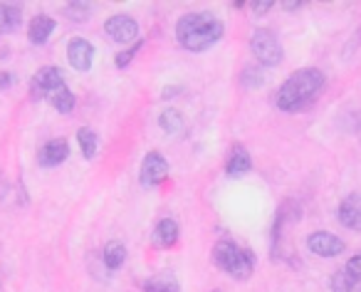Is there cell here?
<instances>
[{"label":"cell","mask_w":361,"mask_h":292,"mask_svg":"<svg viewBox=\"0 0 361 292\" xmlns=\"http://www.w3.org/2000/svg\"><path fill=\"white\" fill-rule=\"evenodd\" d=\"M223 20L213 13H186L176 23V40L183 50L203 52L223 37Z\"/></svg>","instance_id":"cell-1"},{"label":"cell","mask_w":361,"mask_h":292,"mask_svg":"<svg viewBox=\"0 0 361 292\" xmlns=\"http://www.w3.org/2000/svg\"><path fill=\"white\" fill-rule=\"evenodd\" d=\"M324 87V75L314 67L307 70H297L285 80V85L277 92V107L282 111H300L305 109L310 102L317 99V95Z\"/></svg>","instance_id":"cell-2"},{"label":"cell","mask_w":361,"mask_h":292,"mask_svg":"<svg viewBox=\"0 0 361 292\" xmlns=\"http://www.w3.org/2000/svg\"><path fill=\"white\" fill-rule=\"evenodd\" d=\"M213 260L221 270H226L235 280H247L252 275V267H255V257L250 250L235 245L233 241H221L213 248Z\"/></svg>","instance_id":"cell-3"},{"label":"cell","mask_w":361,"mask_h":292,"mask_svg":"<svg viewBox=\"0 0 361 292\" xmlns=\"http://www.w3.org/2000/svg\"><path fill=\"white\" fill-rule=\"evenodd\" d=\"M250 50L255 55V60L265 67H275L282 62V45L277 40V35L267 28H260V30L252 32L250 37Z\"/></svg>","instance_id":"cell-4"},{"label":"cell","mask_w":361,"mask_h":292,"mask_svg":"<svg viewBox=\"0 0 361 292\" xmlns=\"http://www.w3.org/2000/svg\"><path fill=\"white\" fill-rule=\"evenodd\" d=\"M60 87H65L62 72L57 70V67H42V70L30 80V97L32 99H42V97L50 99Z\"/></svg>","instance_id":"cell-5"},{"label":"cell","mask_w":361,"mask_h":292,"mask_svg":"<svg viewBox=\"0 0 361 292\" xmlns=\"http://www.w3.org/2000/svg\"><path fill=\"white\" fill-rule=\"evenodd\" d=\"M104 32H106V37L114 42H131L139 37V23L129 16H111L109 20L104 23Z\"/></svg>","instance_id":"cell-6"},{"label":"cell","mask_w":361,"mask_h":292,"mask_svg":"<svg viewBox=\"0 0 361 292\" xmlns=\"http://www.w3.org/2000/svg\"><path fill=\"white\" fill-rule=\"evenodd\" d=\"M307 248H310L314 255L319 257H336L344 253V241L336 238L334 233H326V231H317L307 238Z\"/></svg>","instance_id":"cell-7"},{"label":"cell","mask_w":361,"mask_h":292,"mask_svg":"<svg viewBox=\"0 0 361 292\" xmlns=\"http://www.w3.org/2000/svg\"><path fill=\"white\" fill-rule=\"evenodd\" d=\"M166 176H169V162H166L159 152L146 154L144 162H141V183L154 188V186H159Z\"/></svg>","instance_id":"cell-8"},{"label":"cell","mask_w":361,"mask_h":292,"mask_svg":"<svg viewBox=\"0 0 361 292\" xmlns=\"http://www.w3.org/2000/svg\"><path fill=\"white\" fill-rule=\"evenodd\" d=\"M67 60L75 70L87 72L94 62V47L85 40V37H72L70 47H67Z\"/></svg>","instance_id":"cell-9"},{"label":"cell","mask_w":361,"mask_h":292,"mask_svg":"<svg viewBox=\"0 0 361 292\" xmlns=\"http://www.w3.org/2000/svg\"><path fill=\"white\" fill-rule=\"evenodd\" d=\"M67 157H70V144H67L65 139H52L40 149L37 164H40L42 169H52V166H60Z\"/></svg>","instance_id":"cell-10"},{"label":"cell","mask_w":361,"mask_h":292,"mask_svg":"<svg viewBox=\"0 0 361 292\" xmlns=\"http://www.w3.org/2000/svg\"><path fill=\"white\" fill-rule=\"evenodd\" d=\"M339 221L349 231H361V193H349L339 203Z\"/></svg>","instance_id":"cell-11"},{"label":"cell","mask_w":361,"mask_h":292,"mask_svg":"<svg viewBox=\"0 0 361 292\" xmlns=\"http://www.w3.org/2000/svg\"><path fill=\"white\" fill-rule=\"evenodd\" d=\"M250 169H252V159H250V154H247V149H245V146H240V144H235V146H233L231 157H228L226 174L235 178V176H245Z\"/></svg>","instance_id":"cell-12"},{"label":"cell","mask_w":361,"mask_h":292,"mask_svg":"<svg viewBox=\"0 0 361 292\" xmlns=\"http://www.w3.org/2000/svg\"><path fill=\"white\" fill-rule=\"evenodd\" d=\"M52 32H55V20L50 16H35L30 23V30H27V37H30L32 45H45Z\"/></svg>","instance_id":"cell-13"},{"label":"cell","mask_w":361,"mask_h":292,"mask_svg":"<svg viewBox=\"0 0 361 292\" xmlns=\"http://www.w3.org/2000/svg\"><path fill=\"white\" fill-rule=\"evenodd\" d=\"M23 25V11L20 6L0 3V35H11Z\"/></svg>","instance_id":"cell-14"},{"label":"cell","mask_w":361,"mask_h":292,"mask_svg":"<svg viewBox=\"0 0 361 292\" xmlns=\"http://www.w3.org/2000/svg\"><path fill=\"white\" fill-rule=\"evenodd\" d=\"M154 241L159 243L161 248L176 245V241H178V223H176L173 218H164V221H159L156 233H154Z\"/></svg>","instance_id":"cell-15"},{"label":"cell","mask_w":361,"mask_h":292,"mask_svg":"<svg viewBox=\"0 0 361 292\" xmlns=\"http://www.w3.org/2000/svg\"><path fill=\"white\" fill-rule=\"evenodd\" d=\"M159 124L166 134H180L186 129V121H183V114L178 109H164L159 116Z\"/></svg>","instance_id":"cell-16"},{"label":"cell","mask_w":361,"mask_h":292,"mask_svg":"<svg viewBox=\"0 0 361 292\" xmlns=\"http://www.w3.org/2000/svg\"><path fill=\"white\" fill-rule=\"evenodd\" d=\"M126 260V248L121 241H111L106 243L104 248V265L109 267V270H119L121 265H124Z\"/></svg>","instance_id":"cell-17"},{"label":"cell","mask_w":361,"mask_h":292,"mask_svg":"<svg viewBox=\"0 0 361 292\" xmlns=\"http://www.w3.org/2000/svg\"><path fill=\"white\" fill-rule=\"evenodd\" d=\"M331 292H361V280L351 277L346 270L331 275Z\"/></svg>","instance_id":"cell-18"},{"label":"cell","mask_w":361,"mask_h":292,"mask_svg":"<svg viewBox=\"0 0 361 292\" xmlns=\"http://www.w3.org/2000/svg\"><path fill=\"white\" fill-rule=\"evenodd\" d=\"M77 141H80V149L85 154V159H94L97 157V146H99V139L92 129H80L77 131Z\"/></svg>","instance_id":"cell-19"},{"label":"cell","mask_w":361,"mask_h":292,"mask_svg":"<svg viewBox=\"0 0 361 292\" xmlns=\"http://www.w3.org/2000/svg\"><path fill=\"white\" fill-rule=\"evenodd\" d=\"M50 102H52V107H55L57 111L67 114V111H72V107H75V95H72V92L67 90V85H65L50 97Z\"/></svg>","instance_id":"cell-20"},{"label":"cell","mask_w":361,"mask_h":292,"mask_svg":"<svg viewBox=\"0 0 361 292\" xmlns=\"http://www.w3.org/2000/svg\"><path fill=\"white\" fill-rule=\"evenodd\" d=\"M144 292H180V287L171 277H151L144 282Z\"/></svg>","instance_id":"cell-21"},{"label":"cell","mask_w":361,"mask_h":292,"mask_svg":"<svg viewBox=\"0 0 361 292\" xmlns=\"http://www.w3.org/2000/svg\"><path fill=\"white\" fill-rule=\"evenodd\" d=\"M262 82H265L262 70H257V67H245V72H243V85L250 87V90H255V87H260Z\"/></svg>","instance_id":"cell-22"},{"label":"cell","mask_w":361,"mask_h":292,"mask_svg":"<svg viewBox=\"0 0 361 292\" xmlns=\"http://www.w3.org/2000/svg\"><path fill=\"white\" fill-rule=\"evenodd\" d=\"M65 13H67V18H70V20L82 23V20H87V18H90V6H87V3H70Z\"/></svg>","instance_id":"cell-23"},{"label":"cell","mask_w":361,"mask_h":292,"mask_svg":"<svg viewBox=\"0 0 361 292\" xmlns=\"http://www.w3.org/2000/svg\"><path fill=\"white\" fill-rule=\"evenodd\" d=\"M141 47H144V40L134 42V47H129L126 52H119V55H116V67H119V70H126V65H129V62L134 60L136 52H139Z\"/></svg>","instance_id":"cell-24"},{"label":"cell","mask_w":361,"mask_h":292,"mask_svg":"<svg viewBox=\"0 0 361 292\" xmlns=\"http://www.w3.org/2000/svg\"><path fill=\"white\" fill-rule=\"evenodd\" d=\"M346 272H349L351 277H356V280H361V253H356L354 257H349V262H346Z\"/></svg>","instance_id":"cell-25"},{"label":"cell","mask_w":361,"mask_h":292,"mask_svg":"<svg viewBox=\"0 0 361 292\" xmlns=\"http://www.w3.org/2000/svg\"><path fill=\"white\" fill-rule=\"evenodd\" d=\"M252 8H255L257 16H262V13H267L272 8V0H262V3L257 0V3H252Z\"/></svg>","instance_id":"cell-26"},{"label":"cell","mask_w":361,"mask_h":292,"mask_svg":"<svg viewBox=\"0 0 361 292\" xmlns=\"http://www.w3.org/2000/svg\"><path fill=\"white\" fill-rule=\"evenodd\" d=\"M11 85H13V77L8 75V72H0V92L8 90Z\"/></svg>","instance_id":"cell-27"},{"label":"cell","mask_w":361,"mask_h":292,"mask_svg":"<svg viewBox=\"0 0 361 292\" xmlns=\"http://www.w3.org/2000/svg\"><path fill=\"white\" fill-rule=\"evenodd\" d=\"M6 191H8V183H6V178H3V174H0V201H3Z\"/></svg>","instance_id":"cell-28"},{"label":"cell","mask_w":361,"mask_h":292,"mask_svg":"<svg viewBox=\"0 0 361 292\" xmlns=\"http://www.w3.org/2000/svg\"><path fill=\"white\" fill-rule=\"evenodd\" d=\"M282 8H290V11H295V8H302V3H282Z\"/></svg>","instance_id":"cell-29"}]
</instances>
